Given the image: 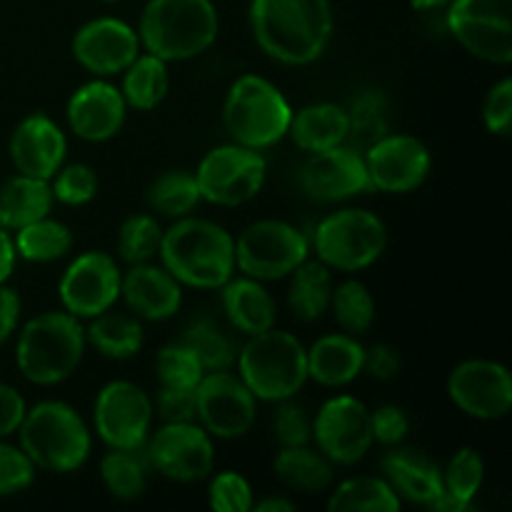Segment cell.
I'll use <instances>...</instances> for the list:
<instances>
[{"label":"cell","instance_id":"6da1fadb","mask_svg":"<svg viewBox=\"0 0 512 512\" xmlns=\"http://www.w3.org/2000/svg\"><path fill=\"white\" fill-rule=\"evenodd\" d=\"M330 0H253L250 28L258 48L283 65H310L333 38Z\"/></svg>","mask_w":512,"mask_h":512},{"label":"cell","instance_id":"7a4b0ae2","mask_svg":"<svg viewBox=\"0 0 512 512\" xmlns=\"http://www.w3.org/2000/svg\"><path fill=\"white\" fill-rule=\"evenodd\" d=\"M163 268L180 285L200 290L223 288L235 273V240L223 225L183 215L163 230L158 250Z\"/></svg>","mask_w":512,"mask_h":512},{"label":"cell","instance_id":"3957f363","mask_svg":"<svg viewBox=\"0 0 512 512\" xmlns=\"http://www.w3.org/2000/svg\"><path fill=\"white\" fill-rule=\"evenodd\" d=\"M220 18L213 0H148L140 13L138 38L165 63L203 55L218 40Z\"/></svg>","mask_w":512,"mask_h":512},{"label":"cell","instance_id":"277c9868","mask_svg":"<svg viewBox=\"0 0 512 512\" xmlns=\"http://www.w3.org/2000/svg\"><path fill=\"white\" fill-rule=\"evenodd\" d=\"M85 328L68 310H48L23 325L15 343L20 375L33 385H58L78 370L85 353Z\"/></svg>","mask_w":512,"mask_h":512},{"label":"cell","instance_id":"5b68a950","mask_svg":"<svg viewBox=\"0 0 512 512\" xmlns=\"http://www.w3.org/2000/svg\"><path fill=\"white\" fill-rule=\"evenodd\" d=\"M23 453L48 473H75L90 458V428L83 415L60 400H43L25 413L18 428Z\"/></svg>","mask_w":512,"mask_h":512},{"label":"cell","instance_id":"8992f818","mask_svg":"<svg viewBox=\"0 0 512 512\" xmlns=\"http://www.w3.org/2000/svg\"><path fill=\"white\" fill-rule=\"evenodd\" d=\"M248 338V343L238 350L235 365L250 393L265 403L295 398L308 383L305 345L293 333L275 328Z\"/></svg>","mask_w":512,"mask_h":512},{"label":"cell","instance_id":"52a82bcc","mask_svg":"<svg viewBox=\"0 0 512 512\" xmlns=\"http://www.w3.org/2000/svg\"><path fill=\"white\" fill-rule=\"evenodd\" d=\"M293 108L275 83L263 75H240L228 88L223 123L233 143L253 150L273 148L288 138Z\"/></svg>","mask_w":512,"mask_h":512},{"label":"cell","instance_id":"ba28073f","mask_svg":"<svg viewBox=\"0 0 512 512\" xmlns=\"http://www.w3.org/2000/svg\"><path fill=\"white\" fill-rule=\"evenodd\" d=\"M313 250L320 263L340 273H358L378 263L388 248V228L375 213L343 208L325 215L313 233Z\"/></svg>","mask_w":512,"mask_h":512},{"label":"cell","instance_id":"9c48e42d","mask_svg":"<svg viewBox=\"0 0 512 512\" xmlns=\"http://www.w3.org/2000/svg\"><path fill=\"white\" fill-rule=\"evenodd\" d=\"M310 255V238L285 220H258L235 238V268L248 278L283 280Z\"/></svg>","mask_w":512,"mask_h":512},{"label":"cell","instance_id":"30bf717a","mask_svg":"<svg viewBox=\"0 0 512 512\" xmlns=\"http://www.w3.org/2000/svg\"><path fill=\"white\" fill-rule=\"evenodd\" d=\"M268 163L260 150L240 143L218 145L208 150L195 170L200 198L220 208H238L250 203L263 190Z\"/></svg>","mask_w":512,"mask_h":512},{"label":"cell","instance_id":"8fae6325","mask_svg":"<svg viewBox=\"0 0 512 512\" xmlns=\"http://www.w3.org/2000/svg\"><path fill=\"white\" fill-rule=\"evenodd\" d=\"M445 23L473 58L493 65L512 60V0H450Z\"/></svg>","mask_w":512,"mask_h":512},{"label":"cell","instance_id":"7c38bea8","mask_svg":"<svg viewBox=\"0 0 512 512\" xmlns=\"http://www.w3.org/2000/svg\"><path fill=\"white\" fill-rule=\"evenodd\" d=\"M258 418V398L243 378L230 370H210L195 388V423L210 438L238 440L250 433Z\"/></svg>","mask_w":512,"mask_h":512},{"label":"cell","instance_id":"4fadbf2b","mask_svg":"<svg viewBox=\"0 0 512 512\" xmlns=\"http://www.w3.org/2000/svg\"><path fill=\"white\" fill-rule=\"evenodd\" d=\"M145 460L155 473L173 483H200L213 473L215 445L195 420L165 423L145 440Z\"/></svg>","mask_w":512,"mask_h":512},{"label":"cell","instance_id":"5bb4252c","mask_svg":"<svg viewBox=\"0 0 512 512\" xmlns=\"http://www.w3.org/2000/svg\"><path fill=\"white\" fill-rule=\"evenodd\" d=\"M153 400L130 380L103 385L93 403V425L108 448L143 450L153 425Z\"/></svg>","mask_w":512,"mask_h":512},{"label":"cell","instance_id":"9a60e30c","mask_svg":"<svg viewBox=\"0 0 512 512\" xmlns=\"http://www.w3.org/2000/svg\"><path fill=\"white\" fill-rule=\"evenodd\" d=\"M313 443L333 465H355L373 448L370 410L353 395L325 400L313 418Z\"/></svg>","mask_w":512,"mask_h":512},{"label":"cell","instance_id":"2e32d148","mask_svg":"<svg viewBox=\"0 0 512 512\" xmlns=\"http://www.w3.org/2000/svg\"><path fill=\"white\" fill-rule=\"evenodd\" d=\"M120 280H123V273H120L113 255L105 253V250L80 253L65 268L58 283L63 310H68L80 320H90L105 313L118 303Z\"/></svg>","mask_w":512,"mask_h":512},{"label":"cell","instance_id":"e0dca14e","mask_svg":"<svg viewBox=\"0 0 512 512\" xmlns=\"http://www.w3.org/2000/svg\"><path fill=\"white\" fill-rule=\"evenodd\" d=\"M363 160L370 188L383 193H413L433 168L428 145L403 133H385L363 150Z\"/></svg>","mask_w":512,"mask_h":512},{"label":"cell","instance_id":"ac0fdd59","mask_svg":"<svg viewBox=\"0 0 512 512\" xmlns=\"http://www.w3.org/2000/svg\"><path fill=\"white\" fill-rule=\"evenodd\" d=\"M448 395L470 418L500 420L512 410V375L495 360H463L450 373Z\"/></svg>","mask_w":512,"mask_h":512},{"label":"cell","instance_id":"d6986e66","mask_svg":"<svg viewBox=\"0 0 512 512\" xmlns=\"http://www.w3.org/2000/svg\"><path fill=\"white\" fill-rule=\"evenodd\" d=\"M298 180L303 193L318 203H340L365 190H373L363 153L348 143L310 153V158L300 168Z\"/></svg>","mask_w":512,"mask_h":512},{"label":"cell","instance_id":"ffe728a7","mask_svg":"<svg viewBox=\"0 0 512 512\" xmlns=\"http://www.w3.org/2000/svg\"><path fill=\"white\" fill-rule=\"evenodd\" d=\"M138 30L120 18H95L80 25L73 38V58L98 78L120 75L140 55Z\"/></svg>","mask_w":512,"mask_h":512},{"label":"cell","instance_id":"44dd1931","mask_svg":"<svg viewBox=\"0 0 512 512\" xmlns=\"http://www.w3.org/2000/svg\"><path fill=\"white\" fill-rule=\"evenodd\" d=\"M65 115H68V125L75 138L88 140V143H105L123 128L128 103L120 88H115L105 78H98L80 85L70 95Z\"/></svg>","mask_w":512,"mask_h":512},{"label":"cell","instance_id":"7402d4cb","mask_svg":"<svg viewBox=\"0 0 512 512\" xmlns=\"http://www.w3.org/2000/svg\"><path fill=\"white\" fill-rule=\"evenodd\" d=\"M8 153L18 173L50 180L65 163L68 140L53 118L45 113H30L15 125Z\"/></svg>","mask_w":512,"mask_h":512},{"label":"cell","instance_id":"603a6c76","mask_svg":"<svg viewBox=\"0 0 512 512\" xmlns=\"http://www.w3.org/2000/svg\"><path fill=\"white\" fill-rule=\"evenodd\" d=\"M120 298L125 300L135 318L160 320L173 318L183 305V285L155 263L130 265L128 273L120 280Z\"/></svg>","mask_w":512,"mask_h":512},{"label":"cell","instance_id":"cb8c5ba5","mask_svg":"<svg viewBox=\"0 0 512 512\" xmlns=\"http://www.w3.org/2000/svg\"><path fill=\"white\" fill-rule=\"evenodd\" d=\"M380 470L403 503L423 505V508L433 510L435 503L443 498V473L428 455L418 453V450L395 445L380 460Z\"/></svg>","mask_w":512,"mask_h":512},{"label":"cell","instance_id":"d4e9b609","mask_svg":"<svg viewBox=\"0 0 512 512\" xmlns=\"http://www.w3.org/2000/svg\"><path fill=\"white\" fill-rule=\"evenodd\" d=\"M308 378L325 388H343L363 373L365 348L348 333H330L305 348Z\"/></svg>","mask_w":512,"mask_h":512},{"label":"cell","instance_id":"484cf974","mask_svg":"<svg viewBox=\"0 0 512 512\" xmlns=\"http://www.w3.org/2000/svg\"><path fill=\"white\" fill-rule=\"evenodd\" d=\"M223 310L235 330L245 335H258L270 330L278 318L273 295L268 293L260 280L248 278H230L223 285Z\"/></svg>","mask_w":512,"mask_h":512},{"label":"cell","instance_id":"4316f807","mask_svg":"<svg viewBox=\"0 0 512 512\" xmlns=\"http://www.w3.org/2000/svg\"><path fill=\"white\" fill-rule=\"evenodd\" d=\"M288 135L305 153L348 143V110L338 103H313L293 113Z\"/></svg>","mask_w":512,"mask_h":512},{"label":"cell","instance_id":"83f0119b","mask_svg":"<svg viewBox=\"0 0 512 512\" xmlns=\"http://www.w3.org/2000/svg\"><path fill=\"white\" fill-rule=\"evenodd\" d=\"M53 188L50 180L30 178V175H13L0 185V228L15 233L23 225L50 215L53 208Z\"/></svg>","mask_w":512,"mask_h":512},{"label":"cell","instance_id":"f1b7e54d","mask_svg":"<svg viewBox=\"0 0 512 512\" xmlns=\"http://www.w3.org/2000/svg\"><path fill=\"white\" fill-rule=\"evenodd\" d=\"M273 470L285 488L303 495H320L335 483V465L318 448H310V443L280 448Z\"/></svg>","mask_w":512,"mask_h":512},{"label":"cell","instance_id":"f546056e","mask_svg":"<svg viewBox=\"0 0 512 512\" xmlns=\"http://www.w3.org/2000/svg\"><path fill=\"white\" fill-rule=\"evenodd\" d=\"M330 295H333V270L320 263L318 258H305L290 273L288 305L295 318L303 323H313L328 313Z\"/></svg>","mask_w":512,"mask_h":512},{"label":"cell","instance_id":"4dcf8cb0","mask_svg":"<svg viewBox=\"0 0 512 512\" xmlns=\"http://www.w3.org/2000/svg\"><path fill=\"white\" fill-rule=\"evenodd\" d=\"M85 340L108 360H128L143 350L145 333L138 318L125 313H113V308L90 318L85 328Z\"/></svg>","mask_w":512,"mask_h":512},{"label":"cell","instance_id":"1f68e13d","mask_svg":"<svg viewBox=\"0 0 512 512\" xmlns=\"http://www.w3.org/2000/svg\"><path fill=\"white\" fill-rule=\"evenodd\" d=\"M443 473V498L433 510L468 512L485 483V463L475 448H460L448 460Z\"/></svg>","mask_w":512,"mask_h":512},{"label":"cell","instance_id":"d6a6232c","mask_svg":"<svg viewBox=\"0 0 512 512\" xmlns=\"http://www.w3.org/2000/svg\"><path fill=\"white\" fill-rule=\"evenodd\" d=\"M170 73L168 63L153 53L138 55L128 68L123 70V93L125 103L133 110H153L168 98Z\"/></svg>","mask_w":512,"mask_h":512},{"label":"cell","instance_id":"836d02e7","mask_svg":"<svg viewBox=\"0 0 512 512\" xmlns=\"http://www.w3.org/2000/svg\"><path fill=\"white\" fill-rule=\"evenodd\" d=\"M398 498L383 475H358L348 478L330 493V512H400Z\"/></svg>","mask_w":512,"mask_h":512},{"label":"cell","instance_id":"e575fe53","mask_svg":"<svg viewBox=\"0 0 512 512\" xmlns=\"http://www.w3.org/2000/svg\"><path fill=\"white\" fill-rule=\"evenodd\" d=\"M13 243L18 258L28 260V263H55L73 248V230L60 220L45 215V218L15 230Z\"/></svg>","mask_w":512,"mask_h":512},{"label":"cell","instance_id":"d590c367","mask_svg":"<svg viewBox=\"0 0 512 512\" xmlns=\"http://www.w3.org/2000/svg\"><path fill=\"white\" fill-rule=\"evenodd\" d=\"M148 460L140 450L110 448L100 460V480L115 500H138L148 488Z\"/></svg>","mask_w":512,"mask_h":512},{"label":"cell","instance_id":"8d00e7d4","mask_svg":"<svg viewBox=\"0 0 512 512\" xmlns=\"http://www.w3.org/2000/svg\"><path fill=\"white\" fill-rule=\"evenodd\" d=\"M180 343L193 350L205 373H210V370H230L235 365V358H238L235 340L213 318H195L185 328Z\"/></svg>","mask_w":512,"mask_h":512},{"label":"cell","instance_id":"74e56055","mask_svg":"<svg viewBox=\"0 0 512 512\" xmlns=\"http://www.w3.org/2000/svg\"><path fill=\"white\" fill-rule=\"evenodd\" d=\"M200 188L190 170H165L148 188V205L165 218H183L200 205Z\"/></svg>","mask_w":512,"mask_h":512},{"label":"cell","instance_id":"f35d334b","mask_svg":"<svg viewBox=\"0 0 512 512\" xmlns=\"http://www.w3.org/2000/svg\"><path fill=\"white\" fill-rule=\"evenodd\" d=\"M348 140L363 153L368 145L383 138L388 130V100L378 90H365L348 105Z\"/></svg>","mask_w":512,"mask_h":512},{"label":"cell","instance_id":"ab89813d","mask_svg":"<svg viewBox=\"0 0 512 512\" xmlns=\"http://www.w3.org/2000/svg\"><path fill=\"white\" fill-rule=\"evenodd\" d=\"M335 320L348 335L368 333L375 320V298L360 280H345L330 295Z\"/></svg>","mask_w":512,"mask_h":512},{"label":"cell","instance_id":"60d3db41","mask_svg":"<svg viewBox=\"0 0 512 512\" xmlns=\"http://www.w3.org/2000/svg\"><path fill=\"white\" fill-rule=\"evenodd\" d=\"M163 228L158 220L148 213L130 215L123 220L118 230V255L128 265L150 263L158 255Z\"/></svg>","mask_w":512,"mask_h":512},{"label":"cell","instance_id":"b9f144b4","mask_svg":"<svg viewBox=\"0 0 512 512\" xmlns=\"http://www.w3.org/2000/svg\"><path fill=\"white\" fill-rule=\"evenodd\" d=\"M155 373H158L160 385L170 388H198L200 378L205 375L203 365L195 358L193 350L185 343L165 345L155 355Z\"/></svg>","mask_w":512,"mask_h":512},{"label":"cell","instance_id":"7bdbcfd3","mask_svg":"<svg viewBox=\"0 0 512 512\" xmlns=\"http://www.w3.org/2000/svg\"><path fill=\"white\" fill-rule=\"evenodd\" d=\"M50 188L58 203L80 208V205H88L98 193V175L85 163L60 165L58 173L50 178Z\"/></svg>","mask_w":512,"mask_h":512},{"label":"cell","instance_id":"ee69618b","mask_svg":"<svg viewBox=\"0 0 512 512\" xmlns=\"http://www.w3.org/2000/svg\"><path fill=\"white\" fill-rule=\"evenodd\" d=\"M210 508L218 512H248L253 508V485L235 470H225L210 480L208 490Z\"/></svg>","mask_w":512,"mask_h":512},{"label":"cell","instance_id":"f6af8a7d","mask_svg":"<svg viewBox=\"0 0 512 512\" xmlns=\"http://www.w3.org/2000/svg\"><path fill=\"white\" fill-rule=\"evenodd\" d=\"M35 465L20 445L0 440V498H10L28 490L35 480Z\"/></svg>","mask_w":512,"mask_h":512},{"label":"cell","instance_id":"bcb514c9","mask_svg":"<svg viewBox=\"0 0 512 512\" xmlns=\"http://www.w3.org/2000/svg\"><path fill=\"white\" fill-rule=\"evenodd\" d=\"M275 440L280 448H295V445H308L313 440V420L308 418L305 408L293 403V398L283 400L275 410L273 418Z\"/></svg>","mask_w":512,"mask_h":512},{"label":"cell","instance_id":"7dc6e473","mask_svg":"<svg viewBox=\"0 0 512 512\" xmlns=\"http://www.w3.org/2000/svg\"><path fill=\"white\" fill-rule=\"evenodd\" d=\"M483 123L493 135L508 138L512 128V80L503 78L488 90L483 103Z\"/></svg>","mask_w":512,"mask_h":512},{"label":"cell","instance_id":"c3c4849f","mask_svg":"<svg viewBox=\"0 0 512 512\" xmlns=\"http://www.w3.org/2000/svg\"><path fill=\"white\" fill-rule=\"evenodd\" d=\"M370 425H373V443L395 448L408 438L410 418L398 405H380L370 413Z\"/></svg>","mask_w":512,"mask_h":512},{"label":"cell","instance_id":"681fc988","mask_svg":"<svg viewBox=\"0 0 512 512\" xmlns=\"http://www.w3.org/2000/svg\"><path fill=\"white\" fill-rule=\"evenodd\" d=\"M153 410L160 415L163 423H188V420H195V388L160 385Z\"/></svg>","mask_w":512,"mask_h":512},{"label":"cell","instance_id":"f907efd6","mask_svg":"<svg viewBox=\"0 0 512 512\" xmlns=\"http://www.w3.org/2000/svg\"><path fill=\"white\" fill-rule=\"evenodd\" d=\"M400 368H403V360H400V353L393 345L375 343L373 348H365L363 373H368L370 378L393 380L400 373Z\"/></svg>","mask_w":512,"mask_h":512},{"label":"cell","instance_id":"816d5d0a","mask_svg":"<svg viewBox=\"0 0 512 512\" xmlns=\"http://www.w3.org/2000/svg\"><path fill=\"white\" fill-rule=\"evenodd\" d=\"M25 413H28V403H25L23 395L13 385L0 383V440L18 433Z\"/></svg>","mask_w":512,"mask_h":512},{"label":"cell","instance_id":"f5cc1de1","mask_svg":"<svg viewBox=\"0 0 512 512\" xmlns=\"http://www.w3.org/2000/svg\"><path fill=\"white\" fill-rule=\"evenodd\" d=\"M20 313H23V300L18 290L0 285V345L18 333Z\"/></svg>","mask_w":512,"mask_h":512},{"label":"cell","instance_id":"db71d44e","mask_svg":"<svg viewBox=\"0 0 512 512\" xmlns=\"http://www.w3.org/2000/svg\"><path fill=\"white\" fill-rule=\"evenodd\" d=\"M15 263H18V253H15L13 235L5 228H0V285L8 283V278L15 270Z\"/></svg>","mask_w":512,"mask_h":512},{"label":"cell","instance_id":"11a10c76","mask_svg":"<svg viewBox=\"0 0 512 512\" xmlns=\"http://www.w3.org/2000/svg\"><path fill=\"white\" fill-rule=\"evenodd\" d=\"M250 510H258V512H293L295 503L288 498H263L258 503H253Z\"/></svg>","mask_w":512,"mask_h":512},{"label":"cell","instance_id":"9f6ffc18","mask_svg":"<svg viewBox=\"0 0 512 512\" xmlns=\"http://www.w3.org/2000/svg\"><path fill=\"white\" fill-rule=\"evenodd\" d=\"M410 3H413L415 10H423V13H428V10L448 8L450 0H410Z\"/></svg>","mask_w":512,"mask_h":512},{"label":"cell","instance_id":"6f0895ef","mask_svg":"<svg viewBox=\"0 0 512 512\" xmlns=\"http://www.w3.org/2000/svg\"><path fill=\"white\" fill-rule=\"evenodd\" d=\"M100 3H110V5H115V3H123V0H100Z\"/></svg>","mask_w":512,"mask_h":512}]
</instances>
